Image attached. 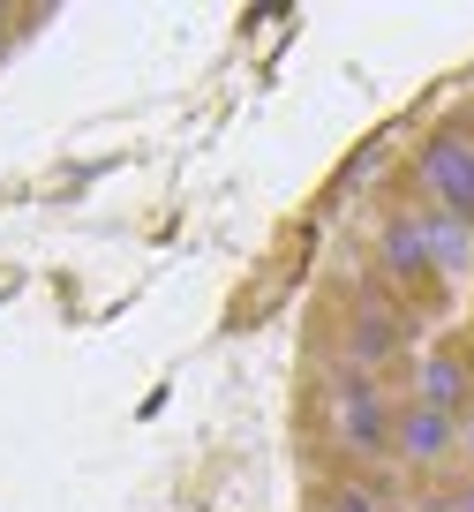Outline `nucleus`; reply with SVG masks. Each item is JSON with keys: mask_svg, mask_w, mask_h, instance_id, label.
Masks as SVG:
<instances>
[{"mask_svg": "<svg viewBox=\"0 0 474 512\" xmlns=\"http://www.w3.org/2000/svg\"><path fill=\"white\" fill-rule=\"evenodd\" d=\"M414 400H422V407H444V415H467V407H474V362H467L459 347L414 354Z\"/></svg>", "mask_w": 474, "mask_h": 512, "instance_id": "6", "label": "nucleus"}, {"mask_svg": "<svg viewBox=\"0 0 474 512\" xmlns=\"http://www.w3.org/2000/svg\"><path fill=\"white\" fill-rule=\"evenodd\" d=\"M16 31H23V16H16V8H0V53L16 46Z\"/></svg>", "mask_w": 474, "mask_h": 512, "instance_id": "9", "label": "nucleus"}, {"mask_svg": "<svg viewBox=\"0 0 474 512\" xmlns=\"http://www.w3.org/2000/svg\"><path fill=\"white\" fill-rule=\"evenodd\" d=\"M437 512H474V490H459V497H444Z\"/></svg>", "mask_w": 474, "mask_h": 512, "instance_id": "10", "label": "nucleus"}, {"mask_svg": "<svg viewBox=\"0 0 474 512\" xmlns=\"http://www.w3.org/2000/svg\"><path fill=\"white\" fill-rule=\"evenodd\" d=\"M316 512H392V505H384V490H377V482H332V490H324V505H316Z\"/></svg>", "mask_w": 474, "mask_h": 512, "instance_id": "8", "label": "nucleus"}, {"mask_svg": "<svg viewBox=\"0 0 474 512\" xmlns=\"http://www.w3.org/2000/svg\"><path fill=\"white\" fill-rule=\"evenodd\" d=\"M414 189H422L429 211H452L459 226H474V128L467 121H444L422 136L414 151Z\"/></svg>", "mask_w": 474, "mask_h": 512, "instance_id": "2", "label": "nucleus"}, {"mask_svg": "<svg viewBox=\"0 0 474 512\" xmlns=\"http://www.w3.org/2000/svg\"><path fill=\"white\" fill-rule=\"evenodd\" d=\"M407 339H414V317L399 302H384V294H354L347 324H339V362L384 377V369L407 354Z\"/></svg>", "mask_w": 474, "mask_h": 512, "instance_id": "3", "label": "nucleus"}, {"mask_svg": "<svg viewBox=\"0 0 474 512\" xmlns=\"http://www.w3.org/2000/svg\"><path fill=\"white\" fill-rule=\"evenodd\" d=\"M377 264H384V279H399V287H437V279H444L414 211H384V219H377Z\"/></svg>", "mask_w": 474, "mask_h": 512, "instance_id": "5", "label": "nucleus"}, {"mask_svg": "<svg viewBox=\"0 0 474 512\" xmlns=\"http://www.w3.org/2000/svg\"><path fill=\"white\" fill-rule=\"evenodd\" d=\"M414 219H422V241H429V256H437V272H459V264H467V249H474V226H459L452 211H414Z\"/></svg>", "mask_w": 474, "mask_h": 512, "instance_id": "7", "label": "nucleus"}, {"mask_svg": "<svg viewBox=\"0 0 474 512\" xmlns=\"http://www.w3.org/2000/svg\"><path fill=\"white\" fill-rule=\"evenodd\" d=\"M392 415H399V400L369 369H347V362L332 369V445L347 460H362V467L392 460Z\"/></svg>", "mask_w": 474, "mask_h": 512, "instance_id": "1", "label": "nucleus"}, {"mask_svg": "<svg viewBox=\"0 0 474 512\" xmlns=\"http://www.w3.org/2000/svg\"><path fill=\"white\" fill-rule=\"evenodd\" d=\"M452 452H459V415L422 407V400H399V415H392V460H407V467H444Z\"/></svg>", "mask_w": 474, "mask_h": 512, "instance_id": "4", "label": "nucleus"}]
</instances>
